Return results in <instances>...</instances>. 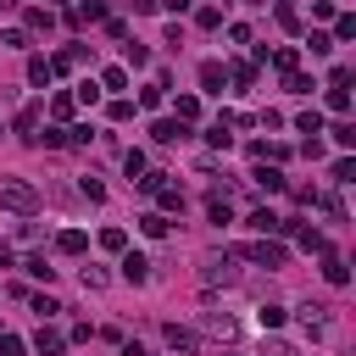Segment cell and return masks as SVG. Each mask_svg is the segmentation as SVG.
Returning a JSON list of instances; mask_svg holds the SVG:
<instances>
[{"label": "cell", "instance_id": "1", "mask_svg": "<svg viewBox=\"0 0 356 356\" xmlns=\"http://www.w3.org/2000/svg\"><path fill=\"white\" fill-rule=\"evenodd\" d=\"M0 206L17 212V217H34L39 212V190L28 184V178H17V173H0Z\"/></svg>", "mask_w": 356, "mask_h": 356}, {"label": "cell", "instance_id": "2", "mask_svg": "<svg viewBox=\"0 0 356 356\" xmlns=\"http://www.w3.org/2000/svg\"><path fill=\"white\" fill-rule=\"evenodd\" d=\"M245 256H251V262H262V267H284V256H290V251H284V245H273V240H256V245H245Z\"/></svg>", "mask_w": 356, "mask_h": 356}, {"label": "cell", "instance_id": "3", "mask_svg": "<svg viewBox=\"0 0 356 356\" xmlns=\"http://www.w3.org/2000/svg\"><path fill=\"white\" fill-rule=\"evenodd\" d=\"M245 229H256V234H290V222H284V217H273L267 206H256V212L245 217Z\"/></svg>", "mask_w": 356, "mask_h": 356}, {"label": "cell", "instance_id": "4", "mask_svg": "<svg viewBox=\"0 0 356 356\" xmlns=\"http://www.w3.org/2000/svg\"><path fill=\"white\" fill-rule=\"evenodd\" d=\"M323 279H329L334 290H345V284H351V267H345L334 251H323Z\"/></svg>", "mask_w": 356, "mask_h": 356}, {"label": "cell", "instance_id": "5", "mask_svg": "<svg viewBox=\"0 0 356 356\" xmlns=\"http://www.w3.org/2000/svg\"><path fill=\"white\" fill-rule=\"evenodd\" d=\"M123 279H128V284H145V279H151V262H145L140 251H128V256H123Z\"/></svg>", "mask_w": 356, "mask_h": 356}, {"label": "cell", "instance_id": "6", "mask_svg": "<svg viewBox=\"0 0 356 356\" xmlns=\"http://www.w3.org/2000/svg\"><path fill=\"white\" fill-rule=\"evenodd\" d=\"M151 140H156V145H178V140H184V123H173V117H162V123L151 128Z\"/></svg>", "mask_w": 356, "mask_h": 356}, {"label": "cell", "instance_id": "7", "mask_svg": "<svg viewBox=\"0 0 356 356\" xmlns=\"http://www.w3.org/2000/svg\"><path fill=\"white\" fill-rule=\"evenodd\" d=\"M222 84H229V73H222L217 62H206L201 67V89H206V95H222Z\"/></svg>", "mask_w": 356, "mask_h": 356}, {"label": "cell", "instance_id": "8", "mask_svg": "<svg viewBox=\"0 0 356 356\" xmlns=\"http://www.w3.org/2000/svg\"><path fill=\"white\" fill-rule=\"evenodd\" d=\"M62 345H67V340H62L56 329H39V334H34V351H39V356H62Z\"/></svg>", "mask_w": 356, "mask_h": 356}, {"label": "cell", "instance_id": "9", "mask_svg": "<svg viewBox=\"0 0 356 356\" xmlns=\"http://www.w3.org/2000/svg\"><path fill=\"white\" fill-rule=\"evenodd\" d=\"M151 195L162 201V212H184V195H178V184H167V178H162V184H156Z\"/></svg>", "mask_w": 356, "mask_h": 356}, {"label": "cell", "instance_id": "10", "mask_svg": "<svg viewBox=\"0 0 356 356\" xmlns=\"http://www.w3.org/2000/svg\"><path fill=\"white\" fill-rule=\"evenodd\" d=\"M251 178H256V190H267V195H279V190H284V173H279V167H256Z\"/></svg>", "mask_w": 356, "mask_h": 356}, {"label": "cell", "instance_id": "11", "mask_svg": "<svg viewBox=\"0 0 356 356\" xmlns=\"http://www.w3.org/2000/svg\"><path fill=\"white\" fill-rule=\"evenodd\" d=\"M39 112H44V106H39V101H34V106H23V112H17V134H23V140H34V134H39Z\"/></svg>", "mask_w": 356, "mask_h": 356}, {"label": "cell", "instance_id": "12", "mask_svg": "<svg viewBox=\"0 0 356 356\" xmlns=\"http://www.w3.org/2000/svg\"><path fill=\"white\" fill-rule=\"evenodd\" d=\"M162 340H167L173 351H195V345H201V340H195L190 329H178V323H167V334H162Z\"/></svg>", "mask_w": 356, "mask_h": 356}, {"label": "cell", "instance_id": "13", "mask_svg": "<svg viewBox=\"0 0 356 356\" xmlns=\"http://www.w3.org/2000/svg\"><path fill=\"white\" fill-rule=\"evenodd\" d=\"M229 279H234L229 256H212V262H206V284H229Z\"/></svg>", "mask_w": 356, "mask_h": 356}, {"label": "cell", "instance_id": "14", "mask_svg": "<svg viewBox=\"0 0 356 356\" xmlns=\"http://www.w3.org/2000/svg\"><path fill=\"white\" fill-rule=\"evenodd\" d=\"M84 245H89V240H84V229H62V234H56V251H67V256H78Z\"/></svg>", "mask_w": 356, "mask_h": 356}, {"label": "cell", "instance_id": "15", "mask_svg": "<svg viewBox=\"0 0 356 356\" xmlns=\"http://www.w3.org/2000/svg\"><path fill=\"white\" fill-rule=\"evenodd\" d=\"M290 229H295V222H290ZM295 240H301V251H318V256L329 251V240H323L318 229H295Z\"/></svg>", "mask_w": 356, "mask_h": 356}, {"label": "cell", "instance_id": "16", "mask_svg": "<svg viewBox=\"0 0 356 356\" xmlns=\"http://www.w3.org/2000/svg\"><path fill=\"white\" fill-rule=\"evenodd\" d=\"M273 67H279V73H295V67H301V51H295V44H279V51H273Z\"/></svg>", "mask_w": 356, "mask_h": 356}, {"label": "cell", "instance_id": "17", "mask_svg": "<svg viewBox=\"0 0 356 356\" xmlns=\"http://www.w3.org/2000/svg\"><path fill=\"white\" fill-rule=\"evenodd\" d=\"M28 145H51V151H62V145H67V128H44V134H34Z\"/></svg>", "mask_w": 356, "mask_h": 356}, {"label": "cell", "instance_id": "18", "mask_svg": "<svg viewBox=\"0 0 356 356\" xmlns=\"http://www.w3.org/2000/svg\"><path fill=\"white\" fill-rule=\"evenodd\" d=\"M284 89H290V95H312V89H318V84H312L306 73H284Z\"/></svg>", "mask_w": 356, "mask_h": 356}, {"label": "cell", "instance_id": "19", "mask_svg": "<svg viewBox=\"0 0 356 356\" xmlns=\"http://www.w3.org/2000/svg\"><path fill=\"white\" fill-rule=\"evenodd\" d=\"M140 229H145L151 240H162V234H167V217H162V212H145V217H140Z\"/></svg>", "mask_w": 356, "mask_h": 356}, {"label": "cell", "instance_id": "20", "mask_svg": "<svg viewBox=\"0 0 356 356\" xmlns=\"http://www.w3.org/2000/svg\"><path fill=\"white\" fill-rule=\"evenodd\" d=\"M329 112H340V117L351 112V89H340V84H329Z\"/></svg>", "mask_w": 356, "mask_h": 356}, {"label": "cell", "instance_id": "21", "mask_svg": "<svg viewBox=\"0 0 356 356\" xmlns=\"http://www.w3.org/2000/svg\"><path fill=\"white\" fill-rule=\"evenodd\" d=\"M295 128H301V134H312V140H318V134H323V117H318V112H301V117H295Z\"/></svg>", "mask_w": 356, "mask_h": 356}, {"label": "cell", "instance_id": "22", "mask_svg": "<svg viewBox=\"0 0 356 356\" xmlns=\"http://www.w3.org/2000/svg\"><path fill=\"white\" fill-rule=\"evenodd\" d=\"M162 101H167V84H151V89H140V106H151V112H156Z\"/></svg>", "mask_w": 356, "mask_h": 356}, {"label": "cell", "instance_id": "23", "mask_svg": "<svg viewBox=\"0 0 356 356\" xmlns=\"http://www.w3.org/2000/svg\"><path fill=\"white\" fill-rule=\"evenodd\" d=\"M201 117V101L195 95H178V123H195Z\"/></svg>", "mask_w": 356, "mask_h": 356}, {"label": "cell", "instance_id": "24", "mask_svg": "<svg viewBox=\"0 0 356 356\" xmlns=\"http://www.w3.org/2000/svg\"><path fill=\"white\" fill-rule=\"evenodd\" d=\"M206 217L217 222V229H222V222H234V212H229V201H206Z\"/></svg>", "mask_w": 356, "mask_h": 356}, {"label": "cell", "instance_id": "25", "mask_svg": "<svg viewBox=\"0 0 356 356\" xmlns=\"http://www.w3.org/2000/svg\"><path fill=\"white\" fill-rule=\"evenodd\" d=\"M28 84H51V62H44V56L28 62Z\"/></svg>", "mask_w": 356, "mask_h": 356}, {"label": "cell", "instance_id": "26", "mask_svg": "<svg viewBox=\"0 0 356 356\" xmlns=\"http://www.w3.org/2000/svg\"><path fill=\"white\" fill-rule=\"evenodd\" d=\"M256 323H262V329H279V323H284V306H262Z\"/></svg>", "mask_w": 356, "mask_h": 356}, {"label": "cell", "instance_id": "27", "mask_svg": "<svg viewBox=\"0 0 356 356\" xmlns=\"http://www.w3.org/2000/svg\"><path fill=\"white\" fill-rule=\"evenodd\" d=\"M23 273H34V279H51L56 267H44V256H23Z\"/></svg>", "mask_w": 356, "mask_h": 356}, {"label": "cell", "instance_id": "28", "mask_svg": "<svg viewBox=\"0 0 356 356\" xmlns=\"http://www.w3.org/2000/svg\"><path fill=\"white\" fill-rule=\"evenodd\" d=\"M101 84H106V89H128V67H106Z\"/></svg>", "mask_w": 356, "mask_h": 356}, {"label": "cell", "instance_id": "29", "mask_svg": "<svg viewBox=\"0 0 356 356\" xmlns=\"http://www.w3.org/2000/svg\"><path fill=\"white\" fill-rule=\"evenodd\" d=\"M334 145H340V151L356 145V128H351V123H334Z\"/></svg>", "mask_w": 356, "mask_h": 356}, {"label": "cell", "instance_id": "30", "mask_svg": "<svg viewBox=\"0 0 356 356\" xmlns=\"http://www.w3.org/2000/svg\"><path fill=\"white\" fill-rule=\"evenodd\" d=\"M0 356H28V345L17 334H0Z\"/></svg>", "mask_w": 356, "mask_h": 356}, {"label": "cell", "instance_id": "31", "mask_svg": "<svg viewBox=\"0 0 356 356\" xmlns=\"http://www.w3.org/2000/svg\"><path fill=\"white\" fill-rule=\"evenodd\" d=\"M351 178H356V162L340 156V162H334V184H351Z\"/></svg>", "mask_w": 356, "mask_h": 356}, {"label": "cell", "instance_id": "32", "mask_svg": "<svg viewBox=\"0 0 356 356\" xmlns=\"http://www.w3.org/2000/svg\"><path fill=\"white\" fill-rule=\"evenodd\" d=\"M306 44H312V56H329V51H334V34H312Z\"/></svg>", "mask_w": 356, "mask_h": 356}, {"label": "cell", "instance_id": "33", "mask_svg": "<svg viewBox=\"0 0 356 356\" xmlns=\"http://www.w3.org/2000/svg\"><path fill=\"white\" fill-rule=\"evenodd\" d=\"M195 23H201V28H222V6H201Z\"/></svg>", "mask_w": 356, "mask_h": 356}, {"label": "cell", "instance_id": "34", "mask_svg": "<svg viewBox=\"0 0 356 356\" xmlns=\"http://www.w3.org/2000/svg\"><path fill=\"white\" fill-rule=\"evenodd\" d=\"M234 84L251 89V84H256V67H251V62H234Z\"/></svg>", "mask_w": 356, "mask_h": 356}, {"label": "cell", "instance_id": "35", "mask_svg": "<svg viewBox=\"0 0 356 356\" xmlns=\"http://www.w3.org/2000/svg\"><path fill=\"white\" fill-rule=\"evenodd\" d=\"M123 173H128V178H140V173H145V156H140V151H128V156H123Z\"/></svg>", "mask_w": 356, "mask_h": 356}, {"label": "cell", "instance_id": "36", "mask_svg": "<svg viewBox=\"0 0 356 356\" xmlns=\"http://www.w3.org/2000/svg\"><path fill=\"white\" fill-rule=\"evenodd\" d=\"M206 140H212V145H217V151H229V117H222V123H217V128H212V134H206Z\"/></svg>", "mask_w": 356, "mask_h": 356}, {"label": "cell", "instance_id": "37", "mask_svg": "<svg viewBox=\"0 0 356 356\" xmlns=\"http://www.w3.org/2000/svg\"><path fill=\"white\" fill-rule=\"evenodd\" d=\"M279 23H284V28H301V12L290 6V0H279Z\"/></svg>", "mask_w": 356, "mask_h": 356}, {"label": "cell", "instance_id": "38", "mask_svg": "<svg viewBox=\"0 0 356 356\" xmlns=\"http://www.w3.org/2000/svg\"><path fill=\"white\" fill-rule=\"evenodd\" d=\"M73 101H78V106H95V101H101V89H95V84H78V95H73Z\"/></svg>", "mask_w": 356, "mask_h": 356}, {"label": "cell", "instance_id": "39", "mask_svg": "<svg viewBox=\"0 0 356 356\" xmlns=\"http://www.w3.org/2000/svg\"><path fill=\"white\" fill-rule=\"evenodd\" d=\"M334 39H340V44L356 39V17H340V23H334Z\"/></svg>", "mask_w": 356, "mask_h": 356}, {"label": "cell", "instance_id": "40", "mask_svg": "<svg viewBox=\"0 0 356 356\" xmlns=\"http://www.w3.org/2000/svg\"><path fill=\"white\" fill-rule=\"evenodd\" d=\"M73 106H78V101H73V95H56V101H51V112H56V117H62V123H67V117H73Z\"/></svg>", "mask_w": 356, "mask_h": 356}, {"label": "cell", "instance_id": "41", "mask_svg": "<svg viewBox=\"0 0 356 356\" xmlns=\"http://www.w3.org/2000/svg\"><path fill=\"white\" fill-rule=\"evenodd\" d=\"M101 245H106V251H123V245H128V234H123V229H106V234H101Z\"/></svg>", "mask_w": 356, "mask_h": 356}, {"label": "cell", "instance_id": "42", "mask_svg": "<svg viewBox=\"0 0 356 356\" xmlns=\"http://www.w3.org/2000/svg\"><path fill=\"white\" fill-rule=\"evenodd\" d=\"M89 201H106V184H101V178H84V184H78Z\"/></svg>", "mask_w": 356, "mask_h": 356}, {"label": "cell", "instance_id": "43", "mask_svg": "<svg viewBox=\"0 0 356 356\" xmlns=\"http://www.w3.org/2000/svg\"><path fill=\"white\" fill-rule=\"evenodd\" d=\"M34 312H39V318H56V312H62V306H56L51 295H34Z\"/></svg>", "mask_w": 356, "mask_h": 356}, {"label": "cell", "instance_id": "44", "mask_svg": "<svg viewBox=\"0 0 356 356\" xmlns=\"http://www.w3.org/2000/svg\"><path fill=\"white\" fill-rule=\"evenodd\" d=\"M51 23H56V17L44 12V6H34V12H28V28H51Z\"/></svg>", "mask_w": 356, "mask_h": 356}, {"label": "cell", "instance_id": "45", "mask_svg": "<svg viewBox=\"0 0 356 356\" xmlns=\"http://www.w3.org/2000/svg\"><path fill=\"white\" fill-rule=\"evenodd\" d=\"M156 6H167V12H190V0H156Z\"/></svg>", "mask_w": 356, "mask_h": 356}, {"label": "cell", "instance_id": "46", "mask_svg": "<svg viewBox=\"0 0 356 356\" xmlns=\"http://www.w3.org/2000/svg\"><path fill=\"white\" fill-rule=\"evenodd\" d=\"M123 356H151V351H145L140 340H134V345H123Z\"/></svg>", "mask_w": 356, "mask_h": 356}, {"label": "cell", "instance_id": "47", "mask_svg": "<svg viewBox=\"0 0 356 356\" xmlns=\"http://www.w3.org/2000/svg\"><path fill=\"white\" fill-rule=\"evenodd\" d=\"M128 6H134V12H156V0H128Z\"/></svg>", "mask_w": 356, "mask_h": 356}]
</instances>
